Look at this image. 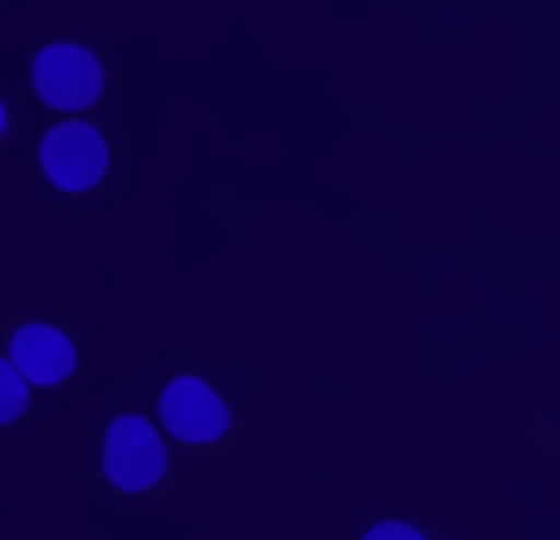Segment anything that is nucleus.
Listing matches in <instances>:
<instances>
[{
  "label": "nucleus",
  "instance_id": "2",
  "mask_svg": "<svg viewBox=\"0 0 560 540\" xmlns=\"http://www.w3.org/2000/svg\"><path fill=\"white\" fill-rule=\"evenodd\" d=\"M35 89L49 108H89L104 89V69L84 45H49L35 55Z\"/></svg>",
  "mask_w": 560,
  "mask_h": 540
},
{
  "label": "nucleus",
  "instance_id": "6",
  "mask_svg": "<svg viewBox=\"0 0 560 540\" xmlns=\"http://www.w3.org/2000/svg\"><path fill=\"white\" fill-rule=\"evenodd\" d=\"M20 408H25V374L10 359H0V423L20 418Z\"/></svg>",
  "mask_w": 560,
  "mask_h": 540
},
{
  "label": "nucleus",
  "instance_id": "1",
  "mask_svg": "<svg viewBox=\"0 0 560 540\" xmlns=\"http://www.w3.org/2000/svg\"><path fill=\"white\" fill-rule=\"evenodd\" d=\"M104 472L124 492H148L158 477L167 472L163 437L153 433L148 418H118L104 437Z\"/></svg>",
  "mask_w": 560,
  "mask_h": 540
},
{
  "label": "nucleus",
  "instance_id": "5",
  "mask_svg": "<svg viewBox=\"0 0 560 540\" xmlns=\"http://www.w3.org/2000/svg\"><path fill=\"white\" fill-rule=\"evenodd\" d=\"M10 364L30 378V384H59L74 368V344L49 325H25L10 339Z\"/></svg>",
  "mask_w": 560,
  "mask_h": 540
},
{
  "label": "nucleus",
  "instance_id": "8",
  "mask_svg": "<svg viewBox=\"0 0 560 540\" xmlns=\"http://www.w3.org/2000/svg\"><path fill=\"white\" fill-rule=\"evenodd\" d=\"M0 133H5V108H0Z\"/></svg>",
  "mask_w": 560,
  "mask_h": 540
},
{
  "label": "nucleus",
  "instance_id": "7",
  "mask_svg": "<svg viewBox=\"0 0 560 540\" xmlns=\"http://www.w3.org/2000/svg\"><path fill=\"white\" fill-rule=\"evenodd\" d=\"M364 540H428V536H418L413 526H404V521H384V526H374Z\"/></svg>",
  "mask_w": 560,
  "mask_h": 540
},
{
  "label": "nucleus",
  "instance_id": "3",
  "mask_svg": "<svg viewBox=\"0 0 560 540\" xmlns=\"http://www.w3.org/2000/svg\"><path fill=\"white\" fill-rule=\"evenodd\" d=\"M39 167L49 173L55 187L84 192V187H94L98 177H104L108 148L89 124H59V128H49L45 143H39Z\"/></svg>",
  "mask_w": 560,
  "mask_h": 540
},
{
  "label": "nucleus",
  "instance_id": "4",
  "mask_svg": "<svg viewBox=\"0 0 560 540\" xmlns=\"http://www.w3.org/2000/svg\"><path fill=\"white\" fill-rule=\"evenodd\" d=\"M163 423L183 443H217L232 418H226V403L202 378H173L163 394Z\"/></svg>",
  "mask_w": 560,
  "mask_h": 540
}]
</instances>
